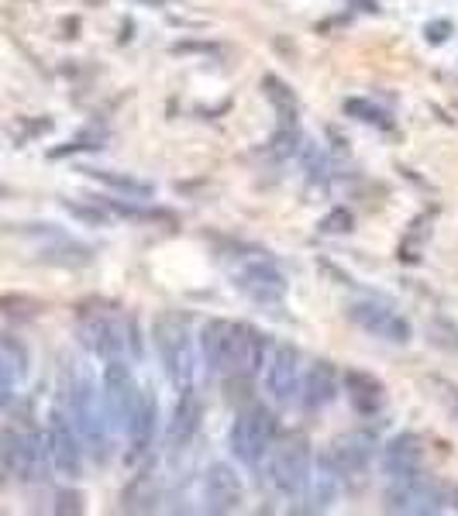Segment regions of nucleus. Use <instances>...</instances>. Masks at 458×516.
I'll return each instance as SVG.
<instances>
[{
  "instance_id": "nucleus-13",
  "label": "nucleus",
  "mask_w": 458,
  "mask_h": 516,
  "mask_svg": "<svg viewBox=\"0 0 458 516\" xmlns=\"http://www.w3.org/2000/svg\"><path fill=\"white\" fill-rule=\"evenodd\" d=\"M348 320L355 327H362L366 334H372V338H383L390 344L410 341V324L397 310L383 307V303H355V307H348Z\"/></svg>"
},
{
  "instance_id": "nucleus-34",
  "label": "nucleus",
  "mask_w": 458,
  "mask_h": 516,
  "mask_svg": "<svg viewBox=\"0 0 458 516\" xmlns=\"http://www.w3.org/2000/svg\"><path fill=\"white\" fill-rule=\"evenodd\" d=\"M7 193H11V190H7V186H4V183H0V197H7Z\"/></svg>"
},
{
  "instance_id": "nucleus-3",
  "label": "nucleus",
  "mask_w": 458,
  "mask_h": 516,
  "mask_svg": "<svg viewBox=\"0 0 458 516\" xmlns=\"http://www.w3.org/2000/svg\"><path fill=\"white\" fill-rule=\"evenodd\" d=\"M76 338L83 348L97 358H142V341H138V327L128 314L107 303H83L76 314Z\"/></svg>"
},
{
  "instance_id": "nucleus-23",
  "label": "nucleus",
  "mask_w": 458,
  "mask_h": 516,
  "mask_svg": "<svg viewBox=\"0 0 458 516\" xmlns=\"http://www.w3.org/2000/svg\"><path fill=\"white\" fill-rule=\"evenodd\" d=\"M262 90H266L269 104L276 107L279 124H297V97H293L290 86H286L283 80H279V76L266 73V76H262Z\"/></svg>"
},
{
  "instance_id": "nucleus-17",
  "label": "nucleus",
  "mask_w": 458,
  "mask_h": 516,
  "mask_svg": "<svg viewBox=\"0 0 458 516\" xmlns=\"http://www.w3.org/2000/svg\"><path fill=\"white\" fill-rule=\"evenodd\" d=\"M338 396V379H335V369H331V362H317L314 369L307 372V379L300 382V406H304L307 413H317L324 410V406H331Z\"/></svg>"
},
{
  "instance_id": "nucleus-29",
  "label": "nucleus",
  "mask_w": 458,
  "mask_h": 516,
  "mask_svg": "<svg viewBox=\"0 0 458 516\" xmlns=\"http://www.w3.org/2000/svg\"><path fill=\"white\" fill-rule=\"evenodd\" d=\"M56 513H83V492H73V489H66V492H59L56 496Z\"/></svg>"
},
{
  "instance_id": "nucleus-12",
  "label": "nucleus",
  "mask_w": 458,
  "mask_h": 516,
  "mask_svg": "<svg viewBox=\"0 0 458 516\" xmlns=\"http://www.w3.org/2000/svg\"><path fill=\"white\" fill-rule=\"evenodd\" d=\"M376 434L372 430H348V434L335 437V444H331L324 455L331 458V465L338 468L341 479H348V475H359L369 468V461L376 458Z\"/></svg>"
},
{
  "instance_id": "nucleus-16",
  "label": "nucleus",
  "mask_w": 458,
  "mask_h": 516,
  "mask_svg": "<svg viewBox=\"0 0 458 516\" xmlns=\"http://www.w3.org/2000/svg\"><path fill=\"white\" fill-rule=\"evenodd\" d=\"M421 465H424V441L417 434H410V430L407 434H397L383 448V472L390 475V479L417 472Z\"/></svg>"
},
{
  "instance_id": "nucleus-4",
  "label": "nucleus",
  "mask_w": 458,
  "mask_h": 516,
  "mask_svg": "<svg viewBox=\"0 0 458 516\" xmlns=\"http://www.w3.org/2000/svg\"><path fill=\"white\" fill-rule=\"evenodd\" d=\"M155 348H159L162 369L176 393H190L193 379H197V351L190 338V320L183 314H162L155 320Z\"/></svg>"
},
{
  "instance_id": "nucleus-11",
  "label": "nucleus",
  "mask_w": 458,
  "mask_h": 516,
  "mask_svg": "<svg viewBox=\"0 0 458 516\" xmlns=\"http://www.w3.org/2000/svg\"><path fill=\"white\" fill-rule=\"evenodd\" d=\"M235 289H242L259 307H279L286 296V276L269 258H252L235 269Z\"/></svg>"
},
{
  "instance_id": "nucleus-8",
  "label": "nucleus",
  "mask_w": 458,
  "mask_h": 516,
  "mask_svg": "<svg viewBox=\"0 0 458 516\" xmlns=\"http://www.w3.org/2000/svg\"><path fill=\"white\" fill-rule=\"evenodd\" d=\"M445 489L417 468L410 475L390 479V489L383 492V510L386 513H407V516H431L445 510Z\"/></svg>"
},
{
  "instance_id": "nucleus-35",
  "label": "nucleus",
  "mask_w": 458,
  "mask_h": 516,
  "mask_svg": "<svg viewBox=\"0 0 458 516\" xmlns=\"http://www.w3.org/2000/svg\"><path fill=\"white\" fill-rule=\"evenodd\" d=\"M455 506H458V489H455Z\"/></svg>"
},
{
  "instance_id": "nucleus-9",
  "label": "nucleus",
  "mask_w": 458,
  "mask_h": 516,
  "mask_svg": "<svg viewBox=\"0 0 458 516\" xmlns=\"http://www.w3.org/2000/svg\"><path fill=\"white\" fill-rule=\"evenodd\" d=\"M138 393H142V389H138L128 362H124V358H107L104 375H100V396H104V406H107V417H111L114 434H128Z\"/></svg>"
},
{
  "instance_id": "nucleus-18",
  "label": "nucleus",
  "mask_w": 458,
  "mask_h": 516,
  "mask_svg": "<svg viewBox=\"0 0 458 516\" xmlns=\"http://www.w3.org/2000/svg\"><path fill=\"white\" fill-rule=\"evenodd\" d=\"M155 420H159V403L149 389L138 393L135 413H131V424H128V441H131V458H142L145 451L152 448V437H155Z\"/></svg>"
},
{
  "instance_id": "nucleus-5",
  "label": "nucleus",
  "mask_w": 458,
  "mask_h": 516,
  "mask_svg": "<svg viewBox=\"0 0 458 516\" xmlns=\"http://www.w3.org/2000/svg\"><path fill=\"white\" fill-rule=\"evenodd\" d=\"M0 458H4L7 472L18 482H45L49 479V444H45V434L35 424H11L0 437Z\"/></svg>"
},
{
  "instance_id": "nucleus-19",
  "label": "nucleus",
  "mask_w": 458,
  "mask_h": 516,
  "mask_svg": "<svg viewBox=\"0 0 458 516\" xmlns=\"http://www.w3.org/2000/svg\"><path fill=\"white\" fill-rule=\"evenodd\" d=\"M21 375H25V348L14 344L11 338H4L0 341V406L14 400V389H18Z\"/></svg>"
},
{
  "instance_id": "nucleus-28",
  "label": "nucleus",
  "mask_w": 458,
  "mask_h": 516,
  "mask_svg": "<svg viewBox=\"0 0 458 516\" xmlns=\"http://www.w3.org/2000/svg\"><path fill=\"white\" fill-rule=\"evenodd\" d=\"M321 231L324 234H345V231H352V214H348L345 207L331 210V214L321 221Z\"/></svg>"
},
{
  "instance_id": "nucleus-31",
  "label": "nucleus",
  "mask_w": 458,
  "mask_h": 516,
  "mask_svg": "<svg viewBox=\"0 0 458 516\" xmlns=\"http://www.w3.org/2000/svg\"><path fill=\"white\" fill-rule=\"evenodd\" d=\"M66 210H69V214H76V217H83V221H93V224L107 221L104 210H90V207H80V203H69V200H66Z\"/></svg>"
},
{
  "instance_id": "nucleus-1",
  "label": "nucleus",
  "mask_w": 458,
  "mask_h": 516,
  "mask_svg": "<svg viewBox=\"0 0 458 516\" xmlns=\"http://www.w3.org/2000/svg\"><path fill=\"white\" fill-rule=\"evenodd\" d=\"M200 351H204L207 369L217 375H242L252 379L266 365V338L252 324L235 320H211L200 331Z\"/></svg>"
},
{
  "instance_id": "nucleus-21",
  "label": "nucleus",
  "mask_w": 458,
  "mask_h": 516,
  "mask_svg": "<svg viewBox=\"0 0 458 516\" xmlns=\"http://www.w3.org/2000/svg\"><path fill=\"white\" fill-rule=\"evenodd\" d=\"M200 427V400L190 393H180V403H176V413H173V424H169V441L180 448V444H190V437L197 434Z\"/></svg>"
},
{
  "instance_id": "nucleus-24",
  "label": "nucleus",
  "mask_w": 458,
  "mask_h": 516,
  "mask_svg": "<svg viewBox=\"0 0 458 516\" xmlns=\"http://www.w3.org/2000/svg\"><path fill=\"white\" fill-rule=\"evenodd\" d=\"M42 258H45V262H52V265H66V269H80V265H90L93 262L90 248H83V245H76V241H69L66 234H59L56 245L45 248Z\"/></svg>"
},
{
  "instance_id": "nucleus-25",
  "label": "nucleus",
  "mask_w": 458,
  "mask_h": 516,
  "mask_svg": "<svg viewBox=\"0 0 458 516\" xmlns=\"http://www.w3.org/2000/svg\"><path fill=\"white\" fill-rule=\"evenodd\" d=\"M345 114L355 117V121H362V124H379V128H390V117H386V111H379L372 100H362V97L345 100Z\"/></svg>"
},
{
  "instance_id": "nucleus-22",
  "label": "nucleus",
  "mask_w": 458,
  "mask_h": 516,
  "mask_svg": "<svg viewBox=\"0 0 458 516\" xmlns=\"http://www.w3.org/2000/svg\"><path fill=\"white\" fill-rule=\"evenodd\" d=\"M80 172H87L90 179H97V183L111 186V190H118V193H128V197H135V200H149L155 193V186L145 183V179L121 176V172H111V169H80Z\"/></svg>"
},
{
  "instance_id": "nucleus-15",
  "label": "nucleus",
  "mask_w": 458,
  "mask_h": 516,
  "mask_svg": "<svg viewBox=\"0 0 458 516\" xmlns=\"http://www.w3.org/2000/svg\"><path fill=\"white\" fill-rule=\"evenodd\" d=\"M204 503L207 513H235L242 503V482H238L235 468L217 461L204 472Z\"/></svg>"
},
{
  "instance_id": "nucleus-32",
  "label": "nucleus",
  "mask_w": 458,
  "mask_h": 516,
  "mask_svg": "<svg viewBox=\"0 0 458 516\" xmlns=\"http://www.w3.org/2000/svg\"><path fill=\"white\" fill-rule=\"evenodd\" d=\"M434 327H441L445 331V338H431L434 344H445L448 351H458V331L452 324H445V320H434Z\"/></svg>"
},
{
  "instance_id": "nucleus-26",
  "label": "nucleus",
  "mask_w": 458,
  "mask_h": 516,
  "mask_svg": "<svg viewBox=\"0 0 458 516\" xmlns=\"http://www.w3.org/2000/svg\"><path fill=\"white\" fill-rule=\"evenodd\" d=\"M93 148H104V131L100 128H90L83 135H76L73 142H66L62 148H52V159H62L69 152H93Z\"/></svg>"
},
{
  "instance_id": "nucleus-30",
  "label": "nucleus",
  "mask_w": 458,
  "mask_h": 516,
  "mask_svg": "<svg viewBox=\"0 0 458 516\" xmlns=\"http://www.w3.org/2000/svg\"><path fill=\"white\" fill-rule=\"evenodd\" d=\"M448 35H452V21H431V25L424 28V38H428L431 45L448 42Z\"/></svg>"
},
{
  "instance_id": "nucleus-14",
  "label": "nucleus",
  "mask_w": 458,
  "mask_h": 516,
  "mask_svg": "<svg viewBox=\"0 0 458 516\" xmlns=\"http://www.w3.org/2000/svg\"><path fill=\"white\" fill-rule=\"evenodd\" d=\"M266 386L273 403L290 406L300 396V351L293 344H276L266 369Z\"/></svg>"
},
{
  "instance_id": "nucleus-6",
  "label": "nucleus",
  "mask_w": 458,
  "mask_h": 516,
  "mask_svg": "<svg viewBox=\"0 0 458 516\" xmlns=\"http://www.w3.org/2000/svg\"><path fill=\"white\" fill-rule=\"evenodd\" d=\"M276 434H279L276 413L266 403H248L245 410H238L235 424H231L228 448L245 468H259L266 461V451L273 448Z\"/></svg>"
},
{
  "instance_id": "nucleus-10",
  "label": "nucleus",
  "mask_w": 458,
  "mask_h": 516,
  "mask_svg": "<svg viewBox=\"0 0 458 516\" xmlns=\"http://www.w3.org/2000/svg\"><path fill=\"white\" fill-rule=\"evenodd\" d=\"M45 444H49V458H52V468H56L59 475H66V479H80L83 472V441L80 434H76L73 420H69V413L56 406V410L49 413V430H45Z\"/></svg>"
},
{
  "instance_id": "nucleus-33",
  "label": "nucleus",
  "mask_w": 458,
  "mask_h": 516,
  "mask_svg": "<svg viewBox=\"0 0 458 516\" xmlns=\"http://www.w3.org/2000/svg\"><path fill=\"white\" fill-rule=\"evenodd\" d=\"M138 4H149V7H159V4H166V0H138Z\"/></svg>"
},
{
  "instance_id": "nucleus-7",
  "label": "nucleus",
  "mask_w": 458,
  "mask_h": 516,
  "mask_svg": "<svg viewBox=\"0 0 458 516\" xmlns=\"http://www.w3.org/2000/svg\"><path fill=\"white\" fill-rule=\"evenodd\" d=\"M310 465H314V455H310V444L304 434H286L273 441V448L266 451V472L269 482H273L276 492L283 496H304L310 486Z\"/></svg>"
},
{
  "instance_id": "nucleus-20",
  "label": "nucleus",
  "mask_w": 458,
  "mask_h": 516,
  "mask_svg": "<svg viewBox=\"0 0 458 516\" xmlns=\"http://www.w3.org/2000/svg\"><path fill=\"white\" fill-rule=\"evenodd\" d=\"M345 389H348V400L359 413H376L383 406V382L376 375L366 372H345Z\"/></svg>"
},
{
  "instance_id": "nucleus-27",
  "label": "nucleus",
  "mask_w": 458,
  "mask_h": 516,
  "mask_svg": "<svg viewBox=\"0 0 458 516\" xmlns=\"http://www.w3.org/2000/svg\"><path fill=\"white\" fill-rule=\"evenodd\" d=\"M431 386L438 389L441 403L448 406V413H452V417H455V424H458V386H455V382H448V379H441V375H434V379H431Z\"/></svg>"
},
{
  "instance_id": "nucleus-2",
  "label": "nucleus",
  "mask_w": 458,
  "mask_h": 516,
  "mask_svg": "<svg viewBox=\"0 0 458 516\" xmlns=\"http://www.w3.org/2000/svg\"><path fill=\"white\" fill-rule=\"evenodd\" d=\"M66 413L73 420L76 434L83 441V451L93 461H107L114 448V427L107 417L104 396L100 386L93 382L90 372H76L73 379H66Z\"/></svg>"
}]
</instances>
